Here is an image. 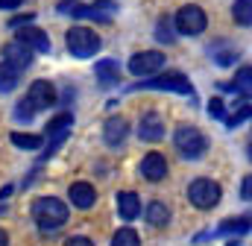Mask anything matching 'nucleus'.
Listing matches in <instances>:
<instances>
[{
	"label": "nucleus",
	"mask_w": 252,
	"mask_h": 246,
	"mask_svg": "<svg viewBox=\"0 0 252 246\" xmlns=\"http://www.w3.org/2000/svg\"><path fill=\"white\" fill-rule=\"evenodd\" d=\"M141 88H158V91H176V94H185V97H196L190 79L179 70H170V73H161V76H153V79H144V82L132 85V91H141Z\"/></svg>",
	"instance_id": "f03ea898"
},
{
	"label": "nucleus",
	"mask_w": 252,
	"mask_h": 246,
	"mask_svg": "<svg viewBox=\"0 0 252 246\" xmlns=\"http://www.w3.org/2000/svg\"><path fill=\"white\" fill-rule=\"evenodd\" d=\"M67 50L76 56V59H88L100 50V35L88 27H73L67 32Z\"/></svg>",
	"instance_id": "39448f33"
},
{
	"label": "nucleus",
	"mask_w": 252,
	"mask_h": 246,
	"mask_svg": "<svg viewBox=\"0 0 252 246\" xmlns=\"http://www.w3.org/2000/svg\"><path fill=\"white\" fill-rule=\"evenodd\" d=\"M67 196H70V202L76 208H91L97 202V190H94V184H88V182H73L70 190H67Z\"/></svg>",
	"instance_id": "2eb2a0df"
},
{
	"label": "nucleus",
	"mask_w": 252,
	"mask_h": 246,
	"mask_svg": "<svg viewBox=\"0 0 252 246\" xmlns=\"http://www.w3.org/2000/svg\"><path fill=\"white\" fill-rule=\"evenodd\" d=\"M250 193H252V179L247 176V179H244V184H241V199H250Z\"/></svg>",
	"instance_id": "2f4dec72"
},
{
	"label": "nucleus",
	"mask_w": 252,
	"mask_h": 246,
	"mask_svg": "<svg viewBox=\"0 0 252 246\" xmlns=\"http://www.w3.org/2000/svg\"><path fill=\"white\" fill-rule=\"evenodd\" d=\"M250 79H252V67H250V64H244V67H241V73H238V76H235V82H232V91H238V94L250 97Z\"/></svg>",
	"instance_id": "5701e85b"
},
{
	"label": "nucleus",
	"mask_w": 252,
	"mask_h": 246,
	"mask_svg": "<svg viewBox=\"0 0 252 246\" xmlns=\"http://www.w3.org/2000/svg\"><path fill=\"white\" fill-rule=\"evenodd\" d=\"M247 118H250V100H244V106H241L232 118H226V126H229V129H235L238 123H244Z\"/></svg>",
	"instance_id": "bb28decb"
},
{
	"label": "nucleus",
	"mask_w": 252,
	"mask_h": 246,
	"mask_svg": "<svg viewBox=\"0 0 252 246\" xmlns=\"http://www.w3.org/2000/svg\"><path fill=\"white\" fill-rule=\"evenodd\" d=\"M205 24H208V18H205V12L199 9V6H182L179 9V15H176V21H173V27L182 32V35H199L202 30H205Z\"/></svg>",
	"instance_id": "0eeeda50"
},
{
	"label": "nucleus",
	"mask_w": 252,
	"mask_h": 246,
	"mask_svg": "<svg viewBox=\"0 0 252 246\" xmlns=\"http://www.w3.org/2000/svg\"><path fill=\"white\" fill-rule=\"evenodd\" d=\"M220 196H223V190H220V184L214 179H193L188 184V199L193 208L208 211V208H214L220 202Z\"/></svg>",
	"instance_id": "20e7f679"
},
{
	"label": "nucleus",
	"mask_w": 252,
	"mask_h": 246,
	"mask_svg": "<svg viewBox=\"0 0 252 246\" xmlns=\"http://www.w3.org/2000/svg\"><path fill=\"white\" fill-rule=\"evenodd\" d=\"M208 112H211V118H226V106H223V100H220V97H214V100H211V106H208Z\"/></svg>",
	"instance_id": "c85d7f7f"
},
{
	"label": "nucleus",
	"mask_w": 252,
	"mask_h": 246,
	"mask_svg": "<svg viewBox=\"0 0 252 246\" xmlns=\"http://www.w3.org/2000/svg\"><path fill=\"white\" fill-rule=\"evenodd\" d=\"M24 0H0V9H18Z\"/></svg>",
	"instance_id": "72a5a7b5"
},
{
	"label": "nucleus",
	"mask_w": 252,
	"mask_h": 246,
	"mask_svg": "<svg viewBox=\"0 0 252 246\" xmlns=\"http://www.w3.org/2000/svg\"><path fill=\"white\" fill-rule=\"evenodd\" d=\"M164 173H167V161H164L161 153H147V155L141 158V176H144L147 182H161Z\"/></svg>",
	"instance_id": "f8f14e48"
},
{
	"label": "nucleus",
	"mask_w": 252,
	"mask_h": 246,
	"mask_svg": "<svg viewBox=\"0 0 252 246\" xmlns=\"http://www.w3.org/2000/svg\"><path fill=\"white\" fill-rule=\"evenodd\" d=\"M32 220L41 232H56L67 223V205L56 196H41L32 205Z\"/></svg>",
	"instance_id": "f257e3e1"
},
{
	"label": "nucleus",
	"mask_w": 252,
	"mask_h": 246,
	"mask_svg": "<svg viewBox=\"0 0 252 246\" xmlns=\"http://www.w3.org/2000/svg\"><path fill=\"white\" fill-rule=\"evenodd\" d=\"M3 62L9 67H15V70H27L30 62H32V50L27 44H21V41H12V44L3 47Z\"/></svg>",
	"instance_id": "9b49d317"
},
{
	"label": "nucleus",
	"mask_w": 252,
	"mask_h": 246,
	"mask_svg": "<svg viewBox=\"0 0 252 246\" xmlns=\"http://www.w3.org/2000/svg\"><path fill=\"white\" fill-rule=\"evenodd\" d=\"M18 41L27 44L30 50H38V53H47V50H50V38H47V32L38 30V27H32V24L18 27Z\"/></svg>",
	"instance_id": "9d476101"
},
{
	"label": "nucleus",
	"mask_w": 252,
	"mask_h": 246,
	"mask_svg": "<svg viewBox=\"0 0 252 246\" xmlns=\"http://www.w3.org/2000/svg\"><path fill=\"white\" fill-rule=\"evenodd\" d=\"M0 244H9V235H6L3 229H0Z\"/></svg>",
	"instance_id": "f704fd0d"
},
{
	"label": "nucleus",
	"mask_w": 252,
	"mask_h": 246,
	"mask_svg": "<svg viewBox=\"0 0 252 246\" xmlns=\"http://www.w3.org/2000/svg\"><path fill=\"white\" fill-rule=\"evenodd\" d=\"M27 100L32 103L35 112H41V109H47V106L56 103V88H53L47 79H35V82L30 85V91H27Z\"/></svg>",
	"instance_id": "1a4fd4ad"
},
{
	"label": "nucleus",
	"mask_w": 252,
	"mask_h": 246,
	"mask_svg": "<svg viewBox=\"0 0 252 246\" xmlns=\"http://www.w3.org/2000/svg\"><path fill=\"white\" fill-rule=\"evenodd\" d=\"M173 144H176V150H179L182 158H202L205 150H208L205 135L199 129H193V126H179L176 135H173Z\"/></svg>",
	"instance_id": "7ed1b4c3"
},
{
	"label": "nucleus",
	"mask_w": 252,
	"mask_h": 246,
	"mask_svg": "<svg viewBox=\"0 0 252 246\" xmlns=\"http://www.w3.org/2000/svg\"><path fill=\"white\" fill-rule=\"evenodd\" d=\"M156 38L161 41V44H170L173 38H176V32H173V21L164 15V18H158V24H156Z\"/></svg>",
	"instance_id": "aec40b11"
},
{
	"label": "nucleus",
	"mask_w": 252,
	"mask_h": 246,
	"mask_svg": "<svg viewBox=\"0 0 252 246\" xmlns=\"http://www.w3.org/2000/svg\"><path fill=\"white\" fill-rule=\"evenodd\" d=\"M70 123H73V118L64 112V115H59V118H53V121L47 123V135H53V132H70Z\"/></svg>",
	"instance_id": "a878e982"
},
{
	"label": "nucleus",
	"mask_w": 252,
	"mask_h": 246,
	"mask_svg": "<svg viewBox=\"0 0 252 246\" xmlns=\"http://www.w3.org/2000/svg\"><path fill=\"white\" fill-rule=\"evenodd\" d=\"M112 241H115V246H138L141 244V238H138L135 229H118Z\"/></svg>",
	"instance_id": "393cba45"
},
{
	"label": "nucleus",
	"mask_w": 252,
	"mask_h": 246,
	"mask_svg": "<svg viewBox=\"0 0 252 246\" xmlns=\"http://www.w3.org/2000/svg\"><path fill=\"white\" fill-rule=\"evenodd\" d=\"M147 223L156 226V229L167 226V223H170V208H167L164 202H150V205H147Z\"/></svg>",
	"instance_id": "a211bd4d"
},
{
	"label": "nucleus",
	"mask_w": 252,
	"mask_h": 246,
	"mask_svg": "<svg viewBox=\"0 0 252 246\" xmlns=\"http://www.w3.org/2000/svg\"><path fill=\"white\" fill-rule=\"evenodd\" d=\"M18 79H21V70L9 67L6 62L0 64V91H15L18 88Z\"/></svg>",
	"instance_id": "6ab92c4d"
},
{
	"label": "nucleus",
	"mask_w": 252,
	"mask_h": 246,
	"mask_svg": "<svg viewBox=\"0 0 252 246\" xmlns=\"http://www.w3.org/2000/svg\"><path fill=\"white\" fill-rule=\"evenodd\" d=\"M73 18H91V21H100V24H109L118 12V3L115 0H94V3H76L67 9Z\"/></svg>",
	"instance_id": "423d86ee"
},
{
	"label": "nucleus",
	"mask_w": 252,
	"mask_h": 246,
	"mask_svg": "<svg viewBox=\"0 0 252 246\" xmlns=\"http://www.w3.org/2000/svg\"><path fill=\"white\" fill-rule=\"evenodd\" d=\"M252 0H238V3H235V12H232V15H235V21H238V24H241V27H250L252 24Z\"/></svg>",
	"instance_id": "b1692460"
},
{
	"label": "nucleus",
	"mask_w": 252,
	"mask_h": 246,
	"mask_svg": "<svg viewBox=\"0 0 252 246\" xmlns=\"http://www.w3.org/2000/svg\"><path fill=\"white\" fill-rule=\"evenodd\" d=\"M126 135H129V123L124 118H109L106 126H103V141L109 147H121L126 141Z\"/></svg>",
	"instance_id": "4468645a"
},
{
	"label": "nucleus",
	"mask_w": 252,
	"mask_h": 246,
	"mask_svg": "<svg viewBox=\"0 0 252 246\" xmlns=\"http://www.w3.org/2000/svg\"><path fill=\"white\" fill-rule=\"evenodd\" d=\"M161 64H164V56L158 50H147V53H135L129 59V70L135 76H150V73L161 70Z\"/></svg>",
	"instance_id": "6e6552de"
},
{
	"label": "nucleus",
	"mask_w": 252,
	"mask_h": 246,
	"mask_svg": "<svg viewBox=\"0 0 252 246\" xmlns=\"http://www.w3.org/2000/svg\"><path fill=\"white\" fill-rule=\"evenodd\" d=\"M32 18H35L32 12H30V15H15V18L9 21V27H12V30H18V27H24V24H32Z\"/></svg>",
	"instance_id": "c756f323"
},
{
	"label": "nucleus",
	"mask_w": 252,
	"mask_h": 246,
	"mask_svg": "<svg viewBox=\"0 0 252 246\" xmlns=\"http://www.w3.org/2000/svg\"><path fill=\"white\" fill-rule=\"evenodd\" d=\"M220 235H247L250 232V217H235V220H229V223H223L220 229H217Z\"/></svg>",
	"instance_id": "4be33fe9"
},
{
	"label": "nucleus",
	"mask_w": 252,
	"mask_h": 246,
	"mask_svg": "<svg viewBox=\"0 0 252 246\" xmlns=\"http://www.w3.org/2000/svg\"><path fill=\"white\" fill-rule=\"evenodd\" d=\"M12 144L21 150H41V135H24V132H12Z\"/></svg>",
	"instance_id": "412c9836"
},
{
	"label": "nucleus",
	"mask_w": 252,
	"mask_h": 246,
	"mask_svg": "<svg viewBox=\"0 0 252 246\" xmlns=\"http://www.w3.org/2000/svg\"><path fill=\"white\" fill-rule=\"evenodd\" d=\"M118 211H121L124 220H135V217L141 214V199H138V193L121 190V193H118Z\"/></svg>",
	"instance_id": "dca6fc26"
},
{
	"label": "nucleus",
	"mask_w": 252,
	"mask_h": 246,
	"mask_svg": "<svg viewBox=\"0 0 252 246\" xmlns=\"http://www.w3.org/2000/svg\"><path fill=\"white\" fill-rule=\"evenodd\" d=\"M15 115H18V121H32V118H35V109H32V103H30V100L24 97V100L18 103Z\"/></svg>",
	"instance_id": "cd10ccee"
},
{
	"label": "nucleus",
	"mask_w": 252,
	"mask_h": 246,
	"mask_svg": "<svg viewBox=\"0 0 252 246\" xmlns=\"http://www.w3.org/2000/svg\"><path fill=\"white\" fill-rule=\"evenodd\" d=\"M214 59H217V64H229V62H235V53L226 50V53H220V56H214Z\"/></svg>",
	"instance_id": "473e14b6"
},
{
	"label": "nucleus",
	"mask_w": 252,
	"mask_h": 246,
	"mask_svg": "<svg viewBox=\"0 0 252 246\" xmlns=\"http://www.w3.org/2000/svg\"><path fill=\"white\" fill-rule=\"evenodd\" d=\"M94 73H97V79H100V85H118V79H121V67H118V62H100L97 67H94Z\"/></svg>",
	"instance_id": "f3484780"
},
{
	"label": "nucleus",
	"mask_w": 252,
	"mask_h": 246,
	"mask_svg": "<svg viewBox=\"0 0 252 246\" xmlns=\"http://www.w3.org/2000/svg\"><path fill=\"white\" fill-rule=\"evenodd\" d=\"M138 135H141V141H147V144L161 141V138H164V121H161L156 112L144 115V118H141V126H138Z\"/></svg>",
	"instance_id": "ddd939ff"
},
{
	"label": "nucleus",
	"mask_w": 252,
	"mask_h": 246,
	"mask_svg": "<svg viewBox=\"0 0 252 246\" xmlns=\"http://www.w3.org/2000/svg\"><path fill=\"white\" fill-rule=\"evenodd\" d=\"M67 246H91V238H82V235L76 238L73 235V238H67Z\"/></svg>",
	"instance_id": "7c9ffc66"
}]
</instances>
